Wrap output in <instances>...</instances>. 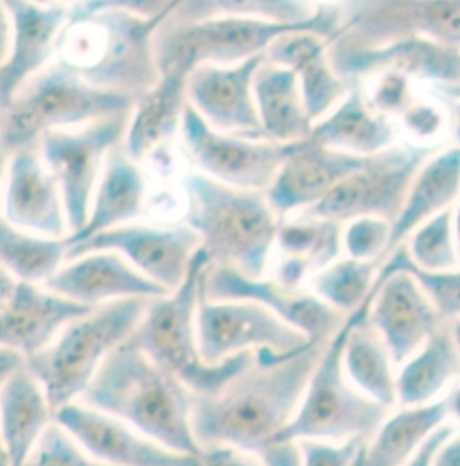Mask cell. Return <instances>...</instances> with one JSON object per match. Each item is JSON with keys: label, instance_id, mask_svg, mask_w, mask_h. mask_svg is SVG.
Listing matches in <instances>:
<instances>
[{"label": "cell", "instance_id": "obj_1", "mask_svg": "<svg viewBox=\"0 0 460 466\" xmlns=\"http://www.w3.org/2000/svg\"><path fill=\"white\" fill-rule=\"evenodd\" d=\"M331 339V337H329ZM309 340L297 351H255L224 388L193 398V432L202 451L230 447L265 466H301V449L279 438L294 420L325 346Z\"/></svg>", "mask_w": 460, "mask_h": 466}, {"label": "cell", "instance_id": "obj_2", "mask_svg": "<svg viewBox=\"0 0 460 466\" xmlns=\"http://www.w3.org/2000/svg\"><path fill=\"white\" fill-rule=\"evenodd\" d=\"M193 390L126 340L77 401L112 414L169 451L202 456L193 432Z\"/></svg>", "mask_w": 460, "mask_h": 466}, {"label": "cell", "instance_id": "obj_3", "mask_svg": "<svg viewBox=\"0 0 460 466\" xmlns=\"http://www.w3.org/2000/svg\"><path fill=\"white\" fill-rule=\"evenodd\" d=\"M182 222L200 238L209 265L248 278L268 276L281 217L266 193L239 189L187 169L180 182Z\"/></svg>", "mask_w": 460, "mask_h": 466}, {"label": "cell", "instance_id": "obj_4", "mask_svg": "<svg viewBox=\"0 0 460 466\" xmlns=\"http://www.w3.org/2000/svg\"><path fill=\"white\" fill-rule=\"evenodd\" d=\"M169 16L146 18L79 4L62 33L56 60L86 81L137 101L160 78L155 40Z\"/></svg>", "mask_w": 460, "mask_h": 466}, {"label": "cell", "instance_id": "obj_5", "mask_svg": "<svg viewBox=\"0 0 460 466\" xmlns=\"http://www.w3.org/2000/svg\"><path fill=\"white\" fill-rule=\"evenodd\" d=\"M207 265L209 259L200 248L184 283L150 301L130 339L160 368L191 389L193 394H211L224 388L254 355L243 353L222 364H209L202 357L196 317Z\"/></svg>", "mask_w": 460, "mask_h": 466}, {"label": "cell", "instance_id": "obj_6", "mask_svg": "<svg viewBox=\"0 0 460 466\" xmlns=\"http://www.w3.org/2000/svg\"><path fill=\"white\" fill-rule=\"evenodd\" d=\"M134 105V97L101 88L55 60L0 110V143L7 154H13L36 147L47 132L128 114Z\"/></svg>", "mask_w": 460, "mask_h": 466}, {"label": "cell", "instance_id": "obj_7", "mask_svg": "<svg viewBox=\"0 0 460 466\" xmlns=\"http://www.w3.org/2000/svg\"><path fill=\"white\" fill-rule=\"evenodd\" d=\"M340 25L338 5H322L303 24H279L245 16H220L202 22L165 20L156 33L158 71L193 73L200 66H235L266 51L275 40L294 31H316L329 40Z\"/></svg>", "mask_w": 460, "mask_h": 466}, {"label": "cell", "instance_id": "obj_8", "mask_svg": "<svg viewBox=\"0 0 460 466\" xmlns=\"http://www.w3.org/2000/svg\"><path fill=\"white\" fill-rule=\"evenodd\" d=\"M152 299H123L85 311L55 337L27 368L55 409L77 401L106 359L132 339Z\"/></svg>", "mask_w": 460, "mask_h": 466}, {"label": "cell", "instance_id": "obj_9", "mask_svg": "<svg viewBox=\"0 0 460 466\" xmlns=\"http://www.w3.org/2000/svg\"><path fill=\"white\" fill-rule=\"evenodd\" d=\"M353 320L355 313L347 315L325 342L301 405L279 438L281 445H297L306 440L369 441L388 416V409L355 388L344 371L342 355Z\"/></svg>", "mask_w": 460, "mask_h": 466}, {"label": "cell", "instance_id": "obj_10", "mask_svg": "<svg viewBox=\"0 0 460 466\" xmlns=\"http://www.w3.org/2000/svg\"><path fill=\"white\" fill-rule=\"evenodd\" d=\"M439 150L397 143L378 156L369 157L360 169L345 177L325 198L301 215L340 226L362 217L394 222L401 213L415 173Z\"/></svg>", "mask_w": 460, "mask_h": 466}, {"label": "cell", "instance_id": "obj_11", "mask_svg": "<svg viewBox=\"0 0 460 466\" xmlns=\"http://www.w3.org/2000/svg\"><path fill=\"white\" fill-rule=\"evenodd\" d=\"M128 119L130 112L40 137L36 148L62 189L71 234L83 229L106 160L125 143Z\"/></svg>", "mask_w": 460, "mask_h": 466}, {"label": "cell", "instance_id": "obj_12", "mask_svg": "<svg viewBox=\"0 0 460 466\" xmlns=\"http://www.w3.org/2000/svg\"><path fill=\"white\" fill-rule=\"evenodd\" d=\"M178 147L191 169L239 189L263 193L290 150V145L263 137L220 132L207 125L191 105L184 114Z\"/></svg>", "mask_w": 460, "mask_h": 466}, {"label": "cell", "instance_id": "obj_13", "mask_svg": "<svg viewBox=\"0 0 460 466\" xmlns=\"http://www.w3.org/2000/svg\"><path fill=\"white\" fill-rule=\"evenodd\" d=\"M331 40L380 46L423 36L460 47V0H342Z\"/></svg>", "mask_w": 460, "mask_h": 466}, {"label": "cell", "instance_id": "obj_14", "mask_svg": "<svg viewBox=\"0 0 460 466\" xmlns=\"http://www.w3.org/2000/svg\"><path fill=\"white\" fill-rule=\"evenodd\" d=\"M198 344L209 364H222L243 353L286 355L307 344L306 337L272 311L252 301L209 299L198 305Z\"/></svg>", "mask_w": 460, "mask_h": 466}, {"label": "cell", "instance_id": "obj_15", "mask_svg": "<svg viewBox=\"0 0 460 466\" xmlns=\"http://www.w3.org/2000/svg\"><path fill=\"white\" fill-rule=\"evenodd\" d=\"M88 250L119 252L143 276L171 292L187 278L200 250V238L182 220H139L73 245L69 259Z\"/></svg>", "mask_w": 460, "mask_h": 466}, {"label": "cell", "instance_id": "obj_16", "mask_svg": "<svg viewBox=\"0 0 460 466\" xmlns=\"http://www.w3.org/2000/svg\"><path fill=\"white\" fill-rule=\"evenodd\" d=\"M329 55L336 73L353 86L384 71L403 73L419 85H430L432 90L460 81V47L423 36L380 46L329 40Z\"/></svg>", "mask_w": 460, "mask_h": 466}, {"label": "cell", "instance_id": "obj_17", "mask_svg": "<svg viewBox=\"0 0 460 466\" xmlns=\"http://www.w3.org/2000/svg\"><path fill=\"white\" fill-rule=\"evenodd\" d=\"M11 35L0 64V110L16 92L56 60L58 44L73 7L36 0H4Z\"/></svg>", "mask_w": 460, "mask_h": 466}, {"label": "cell", "instance_id": "obj_18", "mask_svg": "<svg viewBox=\"0 0 460 466\" xmlns=\"http://www.w3.org/2000/svg\"><path fill=\"white\" fill-rule=\"evenodd\" d=\"M55 420L105 465L200 466V456L169 451L123 420L83 401L64 405L56 410Z\"/></svg>", "mask_w": 460, "mask_h": 466}, {"label": "cell", "instance_id": "obj_19", "mask_svg": "<svg viewBox=\"0 0 460 466\" xmlns=\"http://www.w3.org/2000/svg\"><path fill=\"white\" fill-rule=\"evenodd\" d=\"M367 322L384 340L395 366H401L446 320L412 274L380 270Z\"/></svg>", "mask_w": 460, "mask_h": 466}, {"label": "cell", "instance_id": "obj_20", "mask_svg": "<svg viewBox=\"0 0 460 466\" xmlns=\"http://www.w3.org/2000/svg\"><path fill=\"white\" fill-rule=\"evenodd\" d=\"M204 296L209 299L252 301L272 311L301 331L307 340L329 339L344 315L325 307L309 290H290L270 276L248 278L230 267L207 265L204 272Z\"/></svg>", "mask_w": 460, "mask_h": 466}, {"label": "cell", "instance_id": "obj_21", "mask_svg": "<svg viewBox=\"0 0 460 466\" xmlns=\"http://www.w3.org/2000/svg\"><path fill=\"white\" fill-rule=\"evenodd\" d=\"M0 217L11 226L53 238H69L71 228L62 189L36 147L9 154Z\"/></svg>", "mask_w": 460, "mask_h": 466}, {"label": "cell", "instance_id": "obj_22", "mask_svg": "<svg viewBox=\"0 0 460 466\" xmlns=\"http://www.w3.org/2000/svg\"><path fill=\"white\" fill-rule=\"evenodd\" d=\"M369 157H356L322 147L311 139L290 145L275 178L265 191L281 220L301 215L325 198Z\"/></svg>", "mask_w": 460, "mask_h": 466}, {"label": "cell", "instance_id": "obj_23", "mask_svg": "<svg viewBox=\"0 0 460 466\" xmlns=\"http://www.w3.org/2000/svg\"><path fill=\"white\" fill-rule=\"evenodd\" d=\"M42 287L85 309L123 299H155L167 294L114 250H88L67 259Z\"/></svg>", "mask_w": 460, "mask_h": 466}, {"label": "cell", "instance_id": "obj_24", "mask_svg": "<svg viewBox=\"0 0 460 466\" xmlns=\"http://www.w3.org/2000/svg\"><path fill=\"white\" fill-rule=\"evenodd\" d=\"M265 58L257 56L235 66L196 67L187 79L191 108L220 132L263 137L254 99V78Z\"/></svg>", "mask_w": 460, "mask_h": 466}, {"label": "cell", "instance_id": "obj_25", "mask_svg": "<svg viewBox=\"0 0 460 466\" xmlns=\"http://www.w3.org/2000/svg\"><path fill=\"white\" fill-rule=\"evenodd\" d=\"M155 182L146 166L117 147L106 160L95 186L88 218L81 231L69 236V245H77L115 228L148 220L154 202Z\"/></svg>", "mask_w": 460, "mask_h": 466}, {"label": "cell", "instance_id": "obj_26", "mask_svg": "<svg viewBox=\"0 0 460 466\" xmlns=\"http://www.w3.org/2000/svg\"><path fill=\"white\" fill-rule=\"evenodd\" d=\"M340 256V224L295 215L279 226L268 276L290 290H307L309 281Z\"/></svg>", "mask_w": 460, "mask_h": 466}, {"label": "cell", "instance_id": "obj_27", "mask_svg": "<svg viewBox=\"0 0 460 466\" xmlns=\"http://www.w3.org/2000/svg\"><path fill=\"white\" fill-rule=\"evenodd\" d=\"M85 309L40 285L18 283L15 294L0 307V350L35 357L79 317Z\"/></svg>", "mask_w": 460, "mask_h": 466}, {"label": "cell", "instance_id": "obj_28", "mask_svg": "<svg viewBox=\"0 0 460 466\" xmlns=\"http://www.w3.org/2000/svg\"><path fill=\"white\" fill-rule=\"evenodd\" d=\"M189 73L162 71L154 86L137 97L125 136L126 154L145 162L156 152L178 147L187 101Z\"/></svg>", "mask_w": 460, "mask_h": 466}, {"label": "cell", "instance_id": "obj_29", "mask_svg": "<svg viewBox=\"0 0 460 466\" xmlns=\"http://www.w3.org/2000/svg\"><path fill=\"white\" fill-rule=\"evenodd\" d=\"M266 60L297 76L313 123L331 112L353 88L331 62L329 38L316 31H294L281 36L266 51Z\"/></svg>", "mask_w": 460, "mask_h": 466}, {"label": "cell", "instance_id": "obj_30", "mask_svg": "<svg viewBox=\"0 0 460 466\" xmlns=\"http://www.w3.org/2000/svg\"><path fill=\"white\" fill-rule=\"evenodd\" d=\"M399 137L395 121L371 108L360 85H355L331 112L313 123L309 136L322 147L356 157L378 156L401 143Z\"/></svg>", "mask_w": 460, "mask_h": 466}, {"label": "cell", "instance_id": "obj_31", "mask_svg": "<svg viewBox=\"0 0 460 466\" xmlns=\"http://www.w3.org/2000/svg\"><path fill=\"white\" fill-rule=\"evenodd\" d=\"M55 414L45 389L25 364L0 389V432L9 465H25Z\"/></svg>", "mask_w": 460, "mask_h": 466}, {"label": "cell", "instance_id": "obj_32", "mask_svg": "<svg viewBox=\"0 0 460 466\" xmlns=\"http://www.w3.org/2000/svg\"><path fill=\"white\" fill-rule=\"evenodd\" d=\"M459 195L460 148L450 143L430 157L415 173L401 213L392 222L388 256L401 247L419 226L443 211L452 209Z\"/></svg>", "mask_w": 460, "mask_h": 466}, {"label": "cell", "instance_id": "obj_33", "mask_svg": "<svg viewBox=\"0 0 460 466\" xmlns=\"http://www.w3.org/2000/svg\"><path fill=\"white\" fill-rule=\"evenodd\" d=\"M254 99L265 139L277 145L309 139L313 121L301 85L290 69L265 58L254 78Z\"/></svg>", "mask_w": 460, "mask_h": 466}, {"label": "cell", "instance_id": "obj_34", "mask_svg": "<svg viewBox=\"0 0 460 466\" xmlns=\"http://www.w3.org/2000/svg\"><path fill=\"white\" fill-rule=\"evenodd\" d=\"M373 296L355 311L342 362L349 382L367 398L390 410L397 405V366L380 335L367 322Z\"/></svg>", "mask_w": 460, "mask_h": 466}, {"label": "cell", "instance_id": "obj_35", "mask_svg": "<svg viewBox=\"0 0 460 466\" xmlns=\"http://www.w3.org/2000/svg\"><path fill=\"white\" fill-rule=\"evenodd\" d=\"M460 375V350L450 324L432 337L397 371V405L415 407L441 400Z\"/></svg>", "mask_w": 460, "mask_h": 466}, {"label": "cell", "instance_id": "obj_36", "mask_svg": "<svg viewBox=\"0 0 460 466\" xmlns=\"http://www.w3.org/2000/svg\"><path fill=\"white\" fill-rule=\"evenodd\" d=\"M448 423L445 398L432 403L401 407L388 414L365 443L364 466H403L428 440Z\"/></svg>", "mask_w": 460, "mask_h": 466}, {"label": "cell", "instance_id": "obj_37", "mask_svg": "<svg viewBox=\"0 0 460 466\" xmlns=\"http://www.w3.org/2000/svg\"><path fill=\"white\" fill-rule=\"evenodd\" d=\"M69 238L18 229L0 217V265L18 281L45 285L69 259Z\"/></svg>", "mask_w": 460, "mask_h": 466}, {"label": "cell", "instance_id": "obj_38", "mask_svg": "<svg viewBox=\"0 0 460 466\" xmlns=\"http://www.w3.org/2000/svg\"><path fill=\"white\" fill-rule=\"evenodd\" d=\"M322 5L313 0H178L169 20L202 22L220 16H245L279 24H303Z\"/></svg>", "mask_w": 460, "mask_h": 466}, {"label": "cell", "instance_id": "obj_39", "mask_svg": "<svg viewBox=\"0 0 460 466\" xmlns=\"http://www.w3.org/2000/svg\"><path fill=\"white\" fill-rule=\"evenodd\" d=\"M380 267L375 261L340 256L309 281L307 290L331 310L347 317L373 296Z\"/></svg>", "mask_w": 460, "mask_h": 466}, {"label": "cell", "instance_id": "obj_40", "mask_svg": "<svg viewBox=\"0 0 460 466\" xmlns=\"http://www.w3.org/2000/svg\"><path fill=\"white\" fill-rule=\"evenodd\" d=\"M403 245L412 263L421 270L446 272L460 267L454 208L419 226Z\"/></svg>", "mask_w": 460, "mask_h": 466}, {"label": "cell", "instance_id": "obj_41", "mask_svg": "<svg viewBox=\"0 0 460 466\" xmlns=\"http://www.w3.org/2000/svg\"><path fill=\"white\" fill-rule=\"evenodd\" d=\"M405 143L421 148H443L452 134V114L448 101L437 94L421 96L395 121Z\"/></svg>", "mask_w": 460, "mask_h": 466}, {"label": "cell", "instance_id": "obj_42", "mask_svg": "<svg viewBox=\"0 0 460 466\" xmlns=\"http://www.w3.org/2000/svg\"><path fill=\"white\" fill-rule=\"evenodd\" d=\"M380 270H405L412 274L426 296L432 299L434 307L443 317V320L452 322L460 317V267L446 272H426L417 268L405 245L397 247L380 267Z\"/></svg>", "mask_w": 460, "mask_h": 466}, {"label": "cell", "instance_id": "obj_43", "mask_svg": "<svg viewBox=\"0 0 460 466\" xmlns=\"http://www.w3.org/2000/svg\"><path fill=\"white\" fill-rule=\"evenodd\" d=\"M415 85L419 83L403 73L384 71L360 83V88L371 108L392 121H397L417 97L419 92Z\"/></svg>", "mask_w": 460, "mask_h": 466}, {"label": "cell", "instance_id": "obj_44", "mask_svg": "<svg viewBox=\"0 0 460 466\" xmlns=\"http://www.w3.org/2000/svg\"><path fill=\"white\" fill-rule=\"evenodd\" d=\"M392 222L378 217L355 218L342 226V248L344 256L384 263L390 250Z\"/></svg>", "mask_w": 460, "mask_h": 466}, {"label": "cell", "instance_id": "obj_45", "mask_svg": "<svg viewBox=\"0 0 460 466\" xmlns=\"http://www.w3.org/2000/svg\"><path fill=\"white\" fill-rule=\"evenodd\" d=\"M24 466H108L90 456L55 420Z\"/></svg>", "mask_w": 460, "mask_h": 466}, {"label": "cell", "instance_id": "obj_46", "mask_svg": "<svg viewBox=\"0 0 460 466\" xmlns=\"http://www.w3.org/2000/svg\"><path fill=\"white\" fill-rule=\"evenodd\" d=\"M365 440H349L342 443L331 441H299L301 466H355Z\"/></svg>", "mask_w": 460, "mask_h": 466}, {"label": "cell", "instance_id": "obj_47", "mask_svg": "<svg viewBox=\"0 0 460 466\" xmlns=\"http://www.w3.org/2000/svg\"><path fill=\"white\" fill-rule=\"evenodd\" d=\"M178 0H85L81 5L88 9H121L139 16L156 18L171 15Z\"/></svg>", "mask_w": 460, "mask_h": 466}, {"label": "cell", "instance_id": "obj_48", "mask_svg": "<svg viewBox=\"0 0 460 466\" xmlns=\"http://www.w3.org/2000/svg\"><path fill=\"white\" fill-rule=\"evenodd\" d=\"M200 466H265L257 458L230 447H211L202 451Z\"/></svg>", "mask_w": 460, "mask_h": 466}, {"label": "cell", "instance_id": "obj_49", "mask_svg": "<svg viewBox=\"0 0 460 466\" xmlns=\"http://www.w3.org/2000/svg\"><path fill=\"white\" fill-rule=\"evenodd\" d=\"M457 431L455 425L452 423H446L443 425L439 431H435L430 440L405 463L403 466H434V458H435V452L439 451V447L445 443V440H448L454 432Z\"/></svg>", "mask_w": 460, "mask_h": 466}, {"label": "cell", "instance_id": "obj_50", "mask_svg": "<svg viewBox=\"0 0 460 466\" xmlns=\"http://www.w3.org/2000/svg\"><path fill=\"white\" fill-rule=\"evenodd\" d=\"M434 466H460L459 429L439 447L434 458Z\"/></svg>", "mask_w": 460, "mask_h": 466}, {"label": "cell", "instance_id": "obj_51", "mask_svg": "<svg viewBox=\"0 0 460 466\" xmlns=\"http://www.w3.org/2000/svg\"><path fill=\"white\" fill-rule=\"evenodd\" d=\"M27 364V359L16 351L0 350V389L5 386V382L24 366Z\"/></svg>", "mask_w": 460, "mask_h": 466}, {"label": "cell", "instance_id": "obj_52", "mask_svg": "<svg viewBox=\"0 0 460 466\" xmlns=\"http://www.w3.org/2000/svg\"><path fill=\"white\" fill-rule=\"evenodd\" d=\"M443 398H445V403H446L448 423H452V425L460 429V379L448 388Z\"/></svg>", "mask_w": 460, "mask_h": 466}, {"label": "cell", "instance_id": "obj_53", "mask_svg": "<svg viewBox=\"0 0 460 466\" xmlns=\"http://www.w3.org/2000/svg\"><path fill=\"white\" fill-rule=\"evenodd\" d=\"M9 35H11V20L4 0H0V64L5 58L9 47Z\"/></svg>", "mask_w": 460, "mask_h": 466}, {"label": "cell", "instance_id": "obj_54", "mask_svg": "<svg viewBox=\"0 0 460 466\" xmlns=\"http://www.w3.org/2000/svg\"><path fill=\"white\" fill-rule=\"evenodd\" d=\"M18 281L0 265V307L15 294Z\"/></svg>", "mask_w": 460, "mask_h": 466}, {"label": "cell", "instance_id": "obj_55", "mask_svg": "<svg viewBox=\"0 0 460 466\" xmlns=\"http://www.w3.org/2000/svg\"><path fill=\"white\" fill-rule=\"evenodd\" d=\"M448 106H450V114H452L450 139H452V145L460 148V101H448Z\"/></svg>", "mask_w": 460, "mask_h": 466}, {"label": "cell", "instance_id": "obj_56", "mask_svg": "<svg viewBox=\"0 0 460 466\" xmlns=\"http://www.w3.org/2000/svg\"><path fill=\"white\" fill-rule=\"evenodd\" d=\"M432 92L437 94V96L443 97V99H448V101H460V81L457 85H452V86L434 88Z\"/></svg>", "mask_w": 460, "mask_h": 466}, {"label": "cell", "instance_id": "obj_57", "mask_svg": "<svg viewBox=\"0 0 460 466\" xmlns=\"http://www.w3.org/2000/svg\"><path fill=\"white\" fill-rule=\"evenodd\" d=\"M7 158H9V154L4 150V147H2V143H0V198H2V186H4V177H5Z\"/></svg>", "mask_w": 460, "mask_h": 466}, {"label": "cell", "instance_id": "obj_58", "mask_svg": "<svg viewBox=\"0 0 460 466\" xmlns=\"http://www.w3.org/2000/svg\"><path fill=\"white\" fill-rule=\"evenodd\" d=\"M454 229H455V238H457V247L460 254V195L454 206Z\"/></svg>", "mask_w": 460, "mask_h": 466}, {"label": "cell", "instance_id": "obj_59", "mask_svg": "<svg viewBox=\"0 0 460 466\" xmlns=\"http://www.w3.org/2000/svg\"><path fill=\"white\" fill-rule=\"evenodd\" d=\"M450 329H452V335H454V339H455V344H457V348L460 350V317L450 322Z\"/></svg>", "mask_w": 460, "mask_h": 466}, {"label": "cell", "instance_id": "obj_60", "mask_svg": "<svg viewBox=\"0 0 460 466\" xmlns=\"http://www.w3.org/2000/svg\"><path fill=\"white\" fill-rule=\"evenodd\" d=\"M0 466H11L9 465V458H7V452H5V445H4V440H2V432H0Z\"/></svg>", "mask_w": 460, "mask_h": 466}, {"label": "cell", "instance_id": "obj_61", "mask_svg": "<svg viewBox=\"0 0 460 466\" xmlns=\"http://www.w3.org/2000/svg\"><path fill=\"white\" fill-rule=\"evenodd\" d=\"M49 2L60 4V5H65V7H76V5H79V4L85 2V0H49Z\"/></svg>", "mask_w": 460, "mask_h": 466}, {"label": "cell", "instance_id": "obj_62", "mask_svg": "<svg viewBox=\"0 0 460 466\" xmlns=\"http://www.w3.org/2000/svg\"><path fill=\"white\" fill-rule=\"evenodd\" d=\"M316 5H336L340 4L342 0H313Z\"/></svg>", "mask_w": 460, "mask_h": 466}, {"label": "cell", "instance_id": "obj_63", "mask_svg": "<svg viewBox=\"0 0 460 466\" xmlns=\"http://www.w3.org/2000/svg\"><path fill=\"white\" fill-rule=\"evenodd\" d=\"M364 449H365V445H364ZM364 449H362V452H360V456H358L355 466H364Z\"/></svg>", "mask_w": 460, "mask_h": 466}, {"label": "cell", "instance_id": "obj_64", "mask_svg": "<svg viewBox=\"0 0 460 466\" xmlns=\"http://www.w3.org/2000/svg\"><path fill=\"white\" fill-rule=\"evenodd\" d=\"M36 2H49V0H36Z\"/></svg>", "mask_w": 460, "mask_h": 466}]
</instances>
